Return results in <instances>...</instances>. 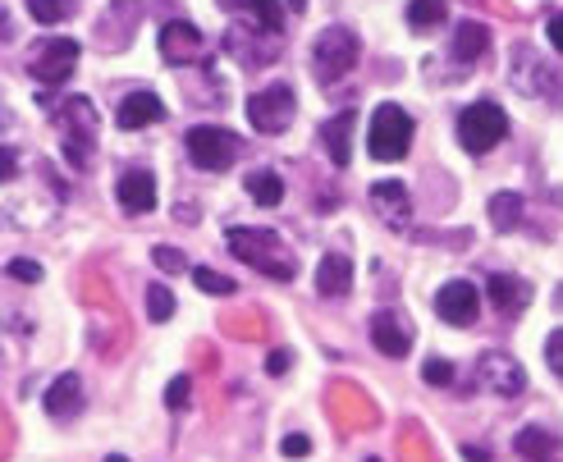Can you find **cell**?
Instances as JSON below:
<instances>
[{
  "instance_id": "1",
  "label": "cell",
  "mask_w": 563,
  "mask_h": 462,
  "mask_svg": "<svg viewBox=\"0 0 563 462\" xmlns=\"http://www.w3.org/2000/svg\"><path fill=\"white\" fill-rule=\"evenodd\" d=\"M225 243H229V252H234V257L248 261V266L261 270V275H271V280L289 284L293 275H298V261L284 252V243H280V234H275V229H243V225H234L225 234Z\"/></svg>"
},
{
  "instance_id": "2",
  "label": "cell",
  "mask_w": 563,
  "mask_h": 462,
  "mask_svg": "<svg viewBox=\"0 0 563 462\" xmlns=\"http://www.w3.org/2000/svg\"><path fill=\"white\" fill-rule=\"evenodd\" d=\"M362 55V42L353 28H344V23H335V28H321V37L312 42V74L321 87L339 83V78L353 74V65H358Z\"/></svg>"
},
{
  "instance_id": "3",
  "label": "cell",
  "mask_w": 563,
  "mask_h": 462,
  "mask_svg": "<svg viewBox=\"0 0 563 462\" xmlns=\"http://www.w3.org/2000/svg\"><path fill=\"white\" fill-rule=\"evenodd\" d=\"M504 133H509V115H504L499 101H472V106L458 115V142H463L472 156L495 151L499 142H504Z\"/></svg>"
},
{
  "instance_id": "4",
  "label": "cell",
  "mask_w": 563,
  "mask_h": 462,
  "mask_svg": "<svg viewBox=\"0 0 563 462\" xmlns=\"http://www.w3.org/2000/svg\"><path fill=\"white\" fill-rule=\"evenodd\" d=\"M408 147H412V115L403 106H380L376 115H371L367 151L380 165H390V161H403Z\"/></svg>"
},
{
  "instance_id": "5",
  "label": "cell",
  "mask_w": 563,
  "mask_h": 462,
  "mask_svg": "<svg viewBox=\"0 0 563 462\" xmlns=\"http://www.w3.org/2000/svg\"><path fill=\"white\" fill-rule=\"evenodd\" d=\"M293 115H298V97H293L289 83H271L248 97V124L257 133H284Z\"/></svg>"
},
{
  "instance_id": "6",
  "label": "cell",
  "mask_w": 563,
  "mask_h": 462,
  "mask_svg": "<svg viewBox=\"0 0 563 462\" xmlns=\"http://www.w3.org/2000/svg\"><path fill=\"white\" fill-rule=\"evenodd\" d=\"M188 156H193L197 170H229L234 165V156H239V138L229 129H216V124H197V129H188Z\"/></svg>"
},
{
  "instance_id": "7",
  "label": "cell",
  "mask_w": 563,
  "mask_h": 462,
  "mask_svg": "<svg viewBox=\"0 0 563 462\" xmlns=\"http://www.w3.org/2000/svg\"><path fill=\"white\" fill-rule=\"evenodd\" d=\"M74 69H78L74 37H46V42H37L33 55H28V74H33L37 83H65Z\"/></svg>"
},
{
  "instance_id": "8",
  "label": "cell",
  "mask_w": 563,
  "mask_h": 462,
  "mask_svg": "<svg viewBox=\"0 0 563 462\" xmlns=\"http://www.w3.org/2000/svg\"><path fill=\"white\" fill-rule=\"evenodd\" d=\"M97 138V110L87 97H69L65 101V156L74 165H87V151Z\"/></svg>"
},
{
  "instance_id": "9",
  "label": "cell",
  "mask_w": 563,
  "mask_h": 462,
  "mask_svg": "<svg viewBox=\"0 0 563 462\" xmlns=\"http://www.w3.org/2000/svg\"><path fill=\"white\" fill-rule=\"evenodd\" d=\"M477 385H486L490 394H499V398H518L522 389H527V371H522V362L509 353H481Z\"/></svg>"
},
{
  "instance_id": "10",
  "label": "cell",
  "mask_w": 563,
  "mask_h": 462,
  "mask_svg": "<svg viewBox=\"0 0 563 462\" xmlns=\"http://www.w3.org/2000/svg\"><path fill=\"white\" fill-rule=\"evenodd\" d=\"M481 312V289L467 280H449L440 284V293H435V316L449 325H472Z\"/></svg>"
},
{
  "instance_id": "11",
  "label": "cell",
  "mask_w": 563,
  "mask_h": 462,
  "mask_svg": "<svg viewBox=\"0 0 563 462\" xmlns=\"http://www.w3.org/2000/svg\"><path fill=\"white\" fill-rule=\"evenodd\" d=\"M202 51H206V33L197 28V23L170 19V23L161 28V55L170 60V65H193Z\"/></svg>"
},
{
  "instance_id": "12",
  "label": "cell",
  "mask_w": 563,
  "mask_h": 462,
  "mask_svg": "<svg viewBox=\"0 0 563 462\" xmlns=\"http://www.w3.org/2000/svg\"><path fill=\"white\" fill-rule=\"evenodd\" d=\"M371 206H376L380 220H385V225H394V229H403L412 220V197H408V188H403L399 179L371 183Z\"/></svg>"
},
{
  "instance_id": "13",
  "label": "cell",
  "mask_w": 563,
  "mask_h": 462,
  "mask_svg": "<svg viewBox=\"0 0 563 462\" xmlns=\"http://www.w3.org/2000/svg\"><path fill=\"white\" fill-rule=\"evenodd\" d=\"M42 408H46V417H55V421L78 417V412H83V380H78L74 371L55 376V380H51V389L42 394Z\"/></svg>"
},
{
  "instance_id": "14",
  "label": "cell",
  "mask_w": 563,
  "mask_h": 462,
  "mask_svg": "<svg viewBox=\"0 0 563 462\" xmlns=\"http://www.w3.org/2000/svg\"><path fill=\"white\" fill-rule=\"evenodd\" d=\"M371 344H376L385 357H408V348H412L408 321L394 316V312H376L371 316Z\"/></svg>"
},
{
  "instance_id": "15",
  "label": "cell",
  "mask_w": 563,
  "mask_h": 462,
  "mask_svg": "<svg viewBox=\"0 0 563 462\" xmlns=\"http://www.w3.org/2000/svg\"><path fill=\"white\" fill-rule=\"evenodd\" d=\"M353 129H358V115H353V110H339V115H330L321 124V142L339 170L353 161Z\"/></svg>"
},
{
  "instance_id": "16",
  "label": "cell",
  "mask_w": 563,
  "mask_h": 462,
  "mask_svg": "<svg viewBox=\"0 0 563 462\" xmlns=\"http://www.w3.org/2000/svg\"><path fill=\"white\" fill-rule=\"evenodd\" d=\"M156 119H165V101L156 97V92H129V97L120 101V110H115V124H120V129H147Z\"/></svg>"
},
{
  "instance_id": "17",
  "label": "cell",
  "mask_w": 563,
  "mask_h": 462,
  "mask_svg": "<svg viewBox=\"0 0 563 462\" xmlns=\"http://www.w3.org/2000/svg\"><path fill=\"white\" fill-rule=\"evenodd\" d=\"M115 197H120L124 211L147 215L156 206V179L147 170H129V174H120V183H115Z\"/></svg>"
},
{
  "instance_id": "18",
  "label": "cell",
  "mask_w": 563,
  "mask_h": 462,
  "mask_svg": "<svg viewBox=\"0 0 563 462\" xmlns=\"http://www.w3.org/2000/svg\"><path fill=\"white\" fill-rule=\"evenodd\" d=\"M353 289V261L344 252H325L321 266H316V293L321 298H344Z\"/></svg>"
},
{
  "instance_id": "19",
  "label": "cell",
  "mask_w": 563,
  "mask_h": 462,
  "mask_svg": "<svg viewBox=\"0 0 563 462\" xmlns=\"http://www.w3.org/2000/svg\"><path fill=\"white\" fill-rule=\"evenodd\" d=\"M486 298L495 302V312L513 316V312H522V307L531 302V284L518 280V275H490V280H486Z\"/></svg>"
},
{
  "instance_id": "20",
  "label": "cell",
  "mask_w": 563,
  "mask_h": 462,
  "mask_svg": "<svg viewBox=\"0 0 563 462\" xmlns=\"http://www.w3.org/2000/svg\"><path fill=\"white\" fill-rule=\"evenodd\" d=\"M490 51V28L477 19H463L458 23V33H454V55L463 60V65H477L481 55Z\"/></svg>"
},
{
  "instance_id": "21",
  "label": "cell",
  "mask_w": 563,
  "mask_h": 462,
  "mask_svg": "<svg viewBox=\"0 0 563 462\" xmlns=\"http://www.w3.org/2000/svg\"><path fill=\"white\" fill-rule=\"evenodd\" d=\"M225 10H252L261 19V33H284V0H220Z\"/></svg>"
},
{
  "instance_id": "22",
  "label": "cell",
  "mask_w": 563,
  "mask_h": 462,
  "mask_svg": "<svg viewBox=\"0 0 563 462\" xmlns=\"http://www.w3.org/2000/svg\"><path fill=\"white\" fill-rule=\"evenodd\" d=\"M490 225L499 234H509V229L522 225V193H495L490 197Z\"/></svg>"
},
{
  "instance_id": "23",
  "label": "cell",
  "mask_w": 563,
  "mask_h": 462,
  "mask_svg": "<svg viewBox=\"0 0 563 462\" xmlns=\"http://www.w3.org/2000/svg\"><path fill=\"white\" fill-rule=\"evenodd\" d=\"M248 193L257 206H280L284 202V179L275 170H252L248 174Z\"/></svg>"
},
{
  "instance_id": "24",
  "label": "cell",
  "mask_w": 563,
  "mask_h": 462,
  "mask_svg": "<svg viewBox=\"0 0 563 462\" xmlns=\"http://www.w3.org/2000/svg\"><path fill=\"white\" fill-rule=\"evenodd\" d=\"M513 449H518L522 458H531V462H550V453H554V435H550V430H541V426H527V430H518Z\"/></svg>"
},
{
  "instance_id": "25",
  "label": "cell",
  "mask_w": 563,
  "mask_h": 462,
  "mask_svg": "<svg viewBox=\"0 0 563 462\" xmlns=\"http://www.w3.org/2000/svg\"><path fill=\"white\" fill-rule=\"evenodd\" d=\"M444 0H412L408 5V23L417 28V33H431V28H440L444 23Z\"/></svg>"
},
{
  "instance_id": "26",
  "label": "cell",
  "mask_w": 563,
  "mask_h": 462,
  "mask_svg": "<svg viewBox=\"0 0 563 462\" xmlns=\"http://www.w3.org/2000/svg\"><path fill=\"white\" fill-rule=\"evenodd\" d=\"M28 14L51 28V23H65L74 14V0H28Z\"/></svg>"
},
{
  "instance_id": "27",
  "label": "cell",
  "mask_w": 563,
  "mask_h": 462,
  "mask_svg": "<svg viewBox=\"0 0 563 462\" xmlns=\"http://www.w3.org/2000/svg\"><path fill=\"white\" fill-rule=\"evenodd\" d=\"M193 280H197V289H202V293H216V298H229V293L239 289L229 275H220V270H211V266H197Z\"/></svg>"
},
{
  "instance_id": "28",
  "label": "cell",
  "mask_w": 563,
  "mask_h": 462,
  "mask_svg": "<svg viewBox=\"0 0 563 462\" xmlns=\"http://www.w3.org/2000/svg\"><path fill=\"white\" fill-rule=\"evenodd\" d=\"M147 316H152L156 325L174 316V293H170V284H152V289H147Z\"/></svg>"
},
{
  "instance_id": "29",
  "label": "cell",
  "mask_w": 563,
  "mask_h": 462,
  "mask_svg": "<svg viewBox=\"0 0 563 462\" xmlns=\"http://www.w3.org/2000/svg\"><path fill=\"white\" fill-rule=\"evenodd\" d=\"M188 394H193V380H188V376H174L170 385H165V408H170V412L188 408Z\"/></svg>"
},
{
  "instance_id": "30",
  "label": "cell",
  "mask_w": 563,
  "mask_h": 462,
  "mask_svg": "<svg viewBox=\"0 0 563 462\" xmlns=\"http://www.w3.org/2000/svg\"><path fill=\"white\" fill-rule=\"evenodd\" d=\"M422 380L426 385H454V362H444V357H431L422 366Z\"/></svg>"
},
{
  "instance_id": "31",
  "label": "cell",
  "mask_w": 563,
  "mask_h": 462,
  "mask_svg": "<svg viewBox=\"0 0 563 462\" xmlns=\"http://www.w3.org/2000/svg\"><path fill=\"white\" fill-rule=\"evenodd\" d=\"M152 261L165 270V275H179V270H188V257L179 248H152Z\"/></svg>"
},
{
  "instance_id": "32",
  "label": "cell",
  "mask_w": 563,
  "mask_h": 462,
  "mask_svg": "<svg viewBox=\"0 0 563 462\" xmlns=\"http://www.w3.org/2000/svg\"><path fill=\"white\" fill-rule=\"evenodd\" d=\"M5 270H10V280H23V284H42V266H37V261H28V257H14Z\"/></svg>"
},
{
  "instance_id": "33",
  "label": "cell",
  "mask_w": 563,
  "mask_h": 462,
  "mask_svg": "<svg viewBox=\"0 0 563 462\" xmlns=\"http://www.w3.org/2000/svg\"><path fill=\"white\" fill-rule=\"evenodd\" d=\"M545 362H550L554 376H563V325L550 334V339H545Z\"/></svg>"
},
{
  "instance_id": "34",
  "label": "cell",
  "mask_w": 563,
  "mask_h": 462,
  "mask_svg": "<svg viewBox=\"0 0 563 462\" xmlns=\"http://www.w3.org/2000/svg\"><path fill=\"white\" fill-rule=\"evenodd\" d=\"M280 453L284 458H307V453H312V440H307V435H284Z\"/></svg>"
},
{
  "instance_id": "35",
  "label": "cell",
  "mask_w": 563,
  "mask_h": 462,
  "mask_svg": "<svg viewBox=\"0 0 563 462\" xmlns=\"http://www.w3.org/2000/svg\"><path fill=\"white\" fill-rule=\"evenodd\" d=\"M14 174H19V156L10 147H0V183H10Z\"/></svg>"
},
{
  "instance_id": "36",
  "label": "cell",
  "mask_w": 563,
  "mask_h": 462,
  "mask_svg": "<svg viewBox=\"0 0 563 462\" xmlns=\"http://www.w3.org/2000/svg\"><path fill=\"white\" fill-rule=\"evenodd\" d=\"M289 366H293V357L284 353V348H275V353L266 357V371H271V376H284V371H289Z\"/></svg>"
},
{
  "instance_id": "37",
  "label": "cell",
  "mask_w": 563,
  "mask_h": 462,
  "mask_svg": "<svg viewBox=\"0 0 563 462\" xmlns=\"http://www.w3.org/2000/svg\"><path fill=\"white\" fill-rule=\"evenodd\" d=\"M550 42H554V51H563V14L550 19Z\"/></svg>"
},
{
  "instance_id": "38",
  "label": "cell",
  "mask_w": 563,
  "mask_h": 462,
  "mask_svg": "<svg viewBox=\"0 0 563 462\" xmlns=\"http://www.w3.org/2000/svg\"><path fill=\"white\" fill-rule=\"evenodd\" d=\"M463 458H467V462H490V453L477 449V444H463Z\"/></svg>"
},
{
  "instance_id": "39",
  "label": "cell",
  "mask_w": 563,
  "mask_h": 462,
  "mask_svg": "<svg viewBox=\"0 0 563 462\" xmlns=\"http://www.w3.org/2000/svg\"><path fill=\"white\" fill-rule=\"evenodd\" d=\"M289 10H293V14H303V10H307V0H289Z\"/></svg>"
},
{
  "instance_id": "40",
  "label": "cell",
  "mask_w": 563,
  "mask_h": 462,
  "mask_svg": "<svg viewBox=\"0 0 563 462\" xmlns=\"http://www.w3.org/2000/svg\"><path fill=\"white\" fill-rule=\"evenodd\" d=\"M5 124H10V110H5V106H0V129H5Z\"/></svg>"
},
{
  "instance_id": "41",
  "label": "cell",
  "mask_w": 563,
  "mask_h": 462,
  "mask_svg": "<svg viewBox=\"0 0 563 462\" xmlns=\"http://www.w3.org/2000/svg\"><path fill=\"white\" fill-rule=\"evenodd\" d=\"M106 462H129V458H124V453H110V458Z\"/></svg>"
},
{
  "instance_id": "42",
  "label": "cell",
  "mask_w": 563,
  "mask_h": 462,
  "mask_svg": "<svg viewBox=\"0 0 563 462\" xmlns=\"http://www.w3.org/2000/svg\"><path fill=\"white\" fill-rule=\"evenodd\" d=\"M367 462H380V458H367Z\"/></svg>"
}]
</instances>
